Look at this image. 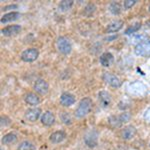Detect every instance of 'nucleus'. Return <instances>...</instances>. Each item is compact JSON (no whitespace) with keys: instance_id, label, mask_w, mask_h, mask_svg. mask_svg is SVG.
<instances>
[{"instance_id":"nucleus-8","label":"nucleus","mask_w":150,"mask_h":150,"mask_svg":"<svg viewBox=\"0 0 150 150\" xmlns=\"http://www.w3.org/2000/svg\"><path fill=\"white\" fill-rule=\"evenodd\" d=\"M34 90L40 95H46L49 90V85L44 79H37L34 83Z\"/></svg>"},{"instance_id":"nucleus-4","label":"nucleus","mask_w":150,"mask_h":150,"mask_svg":"<svg viewBox=\"0 0 150 150\" xmlns=\"http://www.w3.org/2000/svg\"><path fill=\"white\" fill-rule=\"evenodd\" d=\"M134 52L137 56L149 57L150 56V39L141 42L135 46Z\"/></svg>"},{"instance_id":"nucleus-29","label":"nucleus","mask_w":150,"mask_h":150,"mask_svg":"<svg viewBox=\"0 0 150 150\" xmlns=\"http://www.w3.org/2000/svg\"><path fill=\"white\" fill-rule=\"evenodd\" d=\"M10 123H11V121L8 117H6V116H1V127L8 126Z\"/></svg>"},{"instance_id":"nucleus-33","label":"nucleus","mask_w":150,"mask_h":150,"mask_svg":"<svg viewBox=\"0 0 150 150\" xmlns=\"http://www.w3.org/2000/svg\"><path fill=\"white\" fill-rule=\"evenodd\" d=\"M143 117H144V119L146 120L147 122H149V123H150V108H148V109L145 111Z\"/></svg>"},{"instance_id":"nucleus-18","label":"nucleus","mask_w":150,"mask_h":150,"mask_svg":"<svg viewBox=\"0 0 150 150\" xmlns=\"http://www.w3.org/2000/svg\"><path fill=\"white\" fill-rule=\"evenodd\" d=\"M25 102L29 104V105H31V106H36V105H38V104L40 103V97L37 95V94H35V93H32V92H30V93H28V94H26L25 95Z\"/></svg>"},{"instance_id":"nucleus-1","label":"nucleus","mask_w":150,"mask_h":150,"mask_svg":"<svg viewBox=\"0 0 150 150\" xmlns=\"http://www.w3.org/2000/svg\"><path fill=\"white\" fill-rule=\"evenodd\" d=\"M91 109H92V100L89 97H85L81 99L79 102L75 110V116L77 118H83L90 113Z\"/></svg>"},{"instance_id":"nucleus-17","label":"nucleus","mask_w":150,"mask_h":150,"mask_svg":"<svg viewBox=\"0 0 150 150\" xmlns=\"http://www.w3.org/2000/svg\"><path fill=\"white\" fill-rule=\"evenodd\" d=\"M65 138H66V134L63 131H56V132H53L50 135L49 140L53 144H58V143H61Z\"/></svg>"},{"instance_id":"nucleus-30","label":"nucleus","mask_w":150,"mask_h":150,"mask_svg":"<svg viewBox=\"0 0 150 150\" xmlns=\"http://www.w3.org/2000/svg\"><path fill=\"white\" fill-rule=\"evenodd\" d=\"M136 2H137V0H126V1H124V8L125 9L131 8Z\"/></svg>"},{"instance_id":"nucleus-6","label":"nucleus","mask_w":150,"mask_h":150,"mask_svg":"<svg viewBox=\"0 0 150 150\" xmlns=\"http://www.w3.org/2000/svg\"><path fill=\"white\" fill-rule=\"evenodd\" d=\"M39 52L36 48H29L21 53V59L24 62H33L38 58Z\"/></svg>"},{"instance_id":"nucleus-28","label":"nucleus","mask_w":150,"mask_h":150,"mask_svg":"<svg viewBox=\"0 0 150 150\" xmlns=\"http://www.w3.org/2000/svg\"><path fill=\"white\" fill-rule=\"evenodd\" d=\"M95 8H96V7H95L94 4H88V5L85 7V14H86V15H88V16H90L91 14L95 11Z\"/></svg>"},{"instance_id":"nucleus-32","label":"nucleus","mask_w":150,"mask_h":150,"mask_svg":"<svg viewBox=\"0 0 150 150\" xmlns=\"http://www.w3.org/2000/svg\"><path fill=\"white\" fill-rule=\"evenodd\" d=\"M118 107H119V109H121V110H125L126 108L129 107V103L123 102V101H122V102L119 103V106H118Z\"/></svg>"},{"instance_id":"nucleus-10","label":"nucleus","mask_w":150,"mask_h":150,"mask_svg":"<svg viewBox=\"0 0 150 150\" xmlns=\"http://www.w3.org/2000/svg\"><path fill=\"white\" fill-rule=\"evenodd\" d=\"M41 114V109L40 108H31L28 109L25 112V118L30 122H34L39 118Z\"/></svg>"},{"instance_id":"nucleus-13","label":"nucleus","mask_w":150,"mask_h":150,"mask_svg":"<svg viewBox=\"0 0 150 150\" xmlns=\"http://www.w3.org/2000/svg\"><path fill=\"white\" fill-rule=\"evenodd\" d=\"M21 31V26L20 25H10L7 27L1 29V33L4 36H13L18 34Z\"/></svg>"},{"instance_id":"nucleus-35","label":"nucleus","mask_w":150,"mask_h":150,"mask_svg":"<svg viewBox=\"0 0 150 150\" xmlns=\"http://www.w3.org/2000/svg\"><path fill=\"white\" fill-rule=\"evenodd\" d=\"M148 10H149V11H150V6H149V9H148Z\"/></svg>"},{"instance_id":"nucleus-14","label":"nucleus","mask_w":150,"mask_h":150,"mask_svg":"<svg viewBox=\"0 0 150 150\" xmlns=\"http://www.w3.org/2000/svg\"><path fill=\"white\" fill-rule=\"evenodd\" d=\"M135 134H136V129H135V127L132 126V125L124 127L121 131V137L124 140L132 139L133 137L135 136Z\"/></svg>"},{"instance_id":"nucleus-23","label":"nucleus","mask_w":150,"mask_h":150,"mask_svg":"<svg viewBox=\"0 0 150 150\" xmlns=\"http://www.w3.org/2000/svg\"><path fill=\"white\" fill-rule=\"evenodd\" d=\"M109 10L112 14L114 15H118L121 12V5H120L118 2H112L109 5Z\"/></svg>"},{"instance_id":"nucleus-22","label":"nucleus","mask_w":150,"mask_h":150,"mask_svg":"<svg viewBox=\"0 0 150 150\" xmlns=\"http://www.w3.org/2000/svg\"><path fill=\"white\" fill-rule=\"evenodd\" d=\"M140 27H141V23H140V22H136V23L132 24V25H130L129 27L125 30V34H126V35H131V34H133V33L137 32V31L140 29Z\"/></svg>"},{"instance_id":"nucleus-3","label":"nucleus","mask_w":150,"mask_h":150,"mask_svg":"<svg viewBox=\"0 0 150 150\" xmlns=\"http://www.w3.org/2000/svg\"><path fill=\"white\" fill-rule=\"evenodd\" d=\"M56 45H57V48H58V50H59V52L64 55L69 54L72 50L71 42L69 41V39L64 37V36L58 37V39L56 41Z\"/></svg>"},{"instance_id":"nucleus-36","label":"nucleus","mask_w":150,"mask_h":150,"mask_svg":"<svg viewBox=\"0 0 150 150\" xmlns=\"http://www.w3.org/2000/svg\"><path fill=\"white\" fill-rule=\"evenodd\" d=\"M1 150H3V149H2V148H1Z\"/></svg>"},{"instance_id":"nucleus-16","label":"nucleus","mask_w":150,"mask_h":150,"mask_svg":"<svg viewBox=\"0 0 150 150\" xmlns=\"http://www.w3.org/2000/svg\"><path fill=\"white\" fill-rule=\"evenodd\" d=\"M20 17V13L17 11H11L9 13H6L4 14L3 16L1 17V23L2 24H5V23H8V22H11V21H15Z\"/></svg>"},{"instance_id":"nucleus-26","label":"nucleus","mask_w":150,"mask_h":150,"mask_svg":"<svg viewBox=\"0 0 150 150\" xmlns=\"http://www.w3.org/2000/svg\"><path fill=\"white\" fill-rule=\"evenodd\" d=\"M147 38V36L145 35V34H136V35H134L132 37V42H134V43H137V44H139V43H141V42H144V41H146V40H148V39H146Z\"/></svg>"},{"instance_id":"nucleus-12","label":"nucleus","mask_w":150,"mask_h":150,"mask_svg":"<svg viewBox=\"0 0 150 150\" xmlns=\"http://www.w3.org/2000/svg\"><path fill=\"white\" fill-rule=\"evenodd\" d=\"M55 122V116L51 111H46L41 116V123L45 126H51Z\"/></svg>"},{"instance_id":"nucleus-9","label":"nucleus","mask_w":150,"mask_h":150,"mask_svg":"<svg viewBox=\"0 0 150 150\" xmlns=\"http://www.w3.org/2000/svg\"><path fill=\"white\" fill-rule=\"evenodd\" d=\"M60 103L64 107H69L75 103V96L69 92H64L60 96Z\"/></svg>"},{"instance_id":"nucleus-7","label":"nucleus","mask_w":150,"mask_h":150,"mask_svg":"<svg viewBox=\"0 0 150 150\" xmlns=\"http://www.w3.org/2000/svg\"><path fill=\"white\" fill-rule=\"evenodd\" d=\"M84 141L86 145L90 148H94L98 143V132L96 130H90L84 136Z\"/></svg>"},{"instance_id":"nucleus-5","label":"nucleus","mask_w":150,"mask_h":150,"mask_svg":"<svg viewBox=\"0 0 150 150\" xmlns=\"http://www.w3.org/2000/svg\"><path fill=\"white\" fill-rule=\"evenodd\" d=\"M102 78H103V80L105 81V83L110 85L111 87L118 88V87L121 86V81H120V79L118 78L116 75L111 73V72H104Z\"/></svg>"},{"instance_id":"nucleus-24","label":"nucleus","mask_w":150,"mask_h":150,"mask_svg":"<svg viewBox=\"0 0 150 150\" xmlns=\"http://www.w3.org/2000/svg\"><path fill=\"white\" fill-rule=\"evenodd\" d=\"M60 119H61V121L63 122L65 125H70L72 123L71 115H70L68 112H66V111H63V112L60 113Z\"/></svg>"},{"instance_id":"nucleus-34","label":"nucleus","mask_w":150,"mask_h":150,"mask_svg":"<svg viewBox=\"0 0 150 150\" xmlns=\"http://www.w3.org/2000/svg\"><path fill=\"white\" fill-rule=\"evenodd\" d=\"M146 25H147V27H149V28H150V20L147 21V22H146Z\"/></svg>"},{"instance_id":"nucleus-25","label":"nucleus","mask_w":150,"mask_h":150,"mask_svg":"<svg viewBox=\"0 0 150 150\" xmlns=\"http://www.w3.org/2000/svg\"><path fill=\"white\" fill-rule=\"evenodd\" d=\"M18 150H35V146L30 141H23L18 146Z\"/></svg>"},{"instance_id":"nucleus-27","label":"nucleus","mask_w":150,"mask_h":150,"mask_svg":"<svg viewBox=\"0 0 150 150\" xmlns=\"http://www.w3.org/2000/svg\"><path fill=\"white\" fill-rule=\"evenodd\" d=\"M119 116V119H120V122L122 123V124H124V123H127L130 121V119H131V114H130L129 112H123L121 113Z\"/></svg>"},{"instance_id":"nucleus-2","label":"nucleus","mask_w":150,"mask_h":150,"mask_svg":"<svg viewBox=\"0 0 150 150\" xmlns=\"http://www.w3.org/2000/svg\"><path fill=\"white\" fill-rule=\"evenodd\" d=\"M147 91V87L145 84L139 81L132 82L128 85V92L134 96H143Z\"/></svg>"},{"instance_id":"nucleus-19","label":"nucleus","mask_w":150,"mask_h":150,"mask_svg":"<svg viewBox=\"0 0 150 150\" xmlns=\"http://www.w3.org/2000/svg\"><path fill=\"white\" fill-rule=\"evenodd\" d=\"M123 21L122 20H114L112 22H110L107 26V31L110 33L113 32H118L122 27H123Z\"/></svg>"},{"instance_id":"nucleus-20","label":"nucleus","mask_w":150,"mask_h":150,"mask_svg":"<svg viewBox=\"0 0 150 150\" xmlns=\"http://www.w3.org/2000/svg\"><path fill=\"white\" fill-rule=\"evenodd\" d=\"M17 141V135L14 134V133H8V134L4 135L2 137V143L6 144V145H10L13 144Z\"/></svg>"},{"instance_id":"nucleus-31","label":"nucleus","mask_w":150,"mask_h":150,"mask_svg":"<svg viewBox=\"0 0 150 150\" xmlns=\"http://www.w3.org/2000/svg\"><path fill=\"white\" fill-rule=\"evenodd\" d=\"M11 9H17V5H15V4H11V5H6L4 7H2V10L3 11L11 10Z\"/></svg>"},{"instance_id":"nucleus-21","label":"nucleus","mask_w":150,"mask_h":150,"mask_svg":"<svg viewBox=\"0 0 150 150\" xmlns=\"http://www.w3.org/2000/svg\"><path fill=\"white\" fill-rule=\"evenodd\" d=\"M73 3H74L73 0H64V1H61L59 3V6H58L59 7V10L62 12L69 10L72 7V5H73Z\"/></svg>"},{"instance_id":"nucleus-15","label":"nucleus","mask_w":150,"mask_h":150,"mask_svg":"<svg viewBox=\"0 0 150 150\" xmlns=\"http://www.w3.org/2000/svg\"><path fill=\"white\" fill-rule=\"evenodd\" d=\"M98 98L100 101V104L102 105V107L106 108L110 105L111 103V95L107 91H100L98 93Z\"/></svg>"},{"instance_id":"nucleus-11","label":"nucleus","mask_w":150,"mask_h":150,"mask_svg":"<svg viewBox=\"0 0 150 150\" xmlns=\"http://www.w3.org/2000/svg\"><path fill=\"white\" fill-rule=\"evenodd\" d=\"M99 61H100V64L102 66L109 67L114 62V57H113V55L110 52H104L103 54H101L100 58H99Z\"/></svg>"}]
</instances>
